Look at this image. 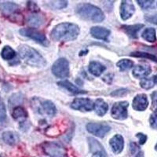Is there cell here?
I'll use <instances>...</instances> for the list:
<instances>
[{
    "instance_id": "d6a6232c",
    "label": "cell",
    "mask_w": 157,
    "mask_h": 157,
    "mask_svg": "<svg viewBox=\"0 0 157 157\" xmlns=\"http://www.w3.org/2000/svg\"><path fill=\"white\" fill-rule=\"evenodd\" d=\"M149 122L150 125L152 128L157 129V109L155 111V113H153V114L150 116Z\"/></svg>"
},
{
    "instance_id": "30bf717a",
    "label": "cell",
    "mask_w": 157,
    "mask_h": 157,
    "mask_svg": "<svg viewBox=\"0 0 157 157\" xmlns=\"http://www.w3.org/2000/svg\"><path fill=\"white\" fill-rule=\"evenodd\" d=\"M135 8L130 1H123L120 6V16L122 19L126 21L134 14Z\"/></svg>"
},
{
    "instance_id": "f35d334b",
    "label": "cell",
    "mask_w": 157,
    "mask_h": 157,
    "mask_svg": "<svg viewBox=\"0 0 157 157\" xmlns=\"http://www.w3.org/2000/svg\"><path fill=\"white\" fill-rule=\"evenodd\" d=\"M130 152H131V154H134L136 152H137V150H139V147L137 146L135 143L134 142H132L131 144H130Z\"/></svg>"
},
{
    "instance_id": "f1b7e54d",
    "label": "cell",
    "mask_w": 157,
    "mask_h": 157,
    "mask_svg": "<svg viewBox=\"0 0 157 157\" xmlns=\"http://www.w3.org/2000/svg\"><path fill=\"white\" fill-rule=\"evenodd\" d=\"M131 56H134V57H145V58H148L152 60V61H155V62H157V57H155L154 55H152V54H147V53H144V52H134V53H131L130 54Z\"/></svg>"
},
{
    "instance_id": "e0dca14e",
    "label": "cell",
    "mask_w": 157,
    "mask_h": 157,
    "mask_svg": "<svg viewBox=\"0 0 157 157\" xmlns=\"http://www.w3.org/2000/svg\"><path fill=\"white\" fill-rule=\"evenodd\" d=\"M41 112L48 116H54L56 114V107L54 103L50 101H45L42 102L40 106Z\"/></svg>"
},
{
    "instance_id": "52a82bcc",
    "label": "cell",
    "mask_w": 157,
    "mask_h": 157,
    "mask_svg": "<svg viewBox=\"0 0 157 157\" xmlns=\"http://www.w3.org/2000/svg\"><path fill=\"white\" fill-rule=\"evenodd\" d=\"M129 106V103L127 101L117 102L114 104L112 109V116L116 120H125L127 116V107Z\"/></svg>"
},
{
    "instance_id": "7bdbcfd3",
    "label": "cell",
    "mask_w": 157,
    "mask_h": 157,
    "mask_svg": "<svg viewBox=\"0 0 157 157\" xmlns=\"http://www.w3.org/2000/svg\"><path fill=\"white\" fill-rule=\"evenodd\" d=\"M155 150H156V151H157V144H156V145H155Z\"/></svg>"
},
{
    "instance_id": "ac0fdd59",
    "label": "cell",
    "mask_w": 157,
    "mask_h": 157,
    "mask_svg": "<svg viewBox=\"0 0 157 157\" xmlns=\"http://www.w3.org/2000/svg\"><path fill=\"white\" fill-rule=\"evenodd\" d=\"M57 84L60 86H62L64 89L68 90V91H70L73 94H81L86 93V91L79 89L77 86H75V85H73L71 82H70L69 81H61V82H59Z\"/></svg>"
},
{
    "instance_id": "ab89813d",
    "label": "cell",
    "mask_w": 157,
    "mask_h": 157,
    "mask_svg": "<svg viewBox=\"0 0 157 157\" xmlns=\"http://www.w3.org/2000/svg\"><path fill=\"white\" fill-rule=\"evenodd\" d=\"M92 157H104V155L101 152H95V153L93 154Z\"/></svg>"
},
{
    "instance_id": "ffe728a7",
    "label": "cell",
    "mask_w": 157,
    "mask_h": 157,
    "mask_svg": "<svg viewBox=\"0 0 157 157\" xmlns=\"http://www.w3.org/2000/svg\"><path fill=\"white\" fill-rule=\"evenodd\" d=\"M105 70V67L99 62L93 61L89 64V71L94 76H100Z\"/></svg>"
},
{
    "instance_id": "74e56055",
    "label": "cell",
    "mask_w": 157,
    "mask_h": 157,
    "mask_svg": "<svg viewBox=\"0 0 157 157\" xmlns=\"http://www.w3.org/2000/svg\"><path fill=\"white\" fill-rule=\"evenodd\" d=\"M151 98H152V105H153V107L157 109V91H155L152 94Z\"/></svg>"
},
{
    "instance_id": "d4e9b609",
    "label": "cell",
    "mask_w": 157,
    "mask_h": 157,
    "mask_svg": "<svg viewBox=\"0 0 157 157\" xmlns=\"http://www.w3.org/2000/svg\"><path fill=\"white\" fill-rule=\"evenodd\" d=\"M1 56L4 60H11L16 57V52L9 46H6L1 52Z\"/></svg>"
},
{
    "instance_id": "60d3db41",
    "label": "cell",
    "mask_w": 157,
    "mask_h": 157,
    "mask_svg": "<svg viewBox=\"0 0 157 157\" xmlns=\"http://www.w3.org/2000/svg\"><path fill=\"white\" fill-rule=\"evenodd\" d=\"M136 157H144V156H143V152H140L139 153H138L137 155H136Z\"/></svg>"
},
{
    "instance_id": "4316f807",
    "label": "cell",
    "mask_w": 157,
    "mask_h": 157,
    "mask_svg": "<svg viewBox=\"0 0 157 157\" xmlns=\"http://www.w3.org/2000/svg\"><path fill=\"white\" fill-rule=\"evenodd\" d=\"M116 65L121 71H126V70L130 69L134 66V62L130 60H128V59H123V60L118 61Z\"/></svg>"
},
{
    "instance_id": "9a60e30c",
    "label": "cell",
    "mask_w": 157,
    "mask_h": 157,
    "mask_svg": "<svg viewBox=\"0 0 157 157\" xmlns=\"http://www.w3.org/2000/svg\"><path fill=\"white\" fill-rule=\"evenodd\" d=\"M90 34L96 39L105 40L110 35V31L103 27H93L90 29Z\"/></svg>"
},
{
    "instance_id": "8fae6325",
    "label": "cell",
    "mask_w": 157,
    "mask_h": 157,
    "mask_svg": "<svg viewBox=\"0 0 157 157\" xmlns=\"http://www.w3.org/2000/svg\"><path fill=\"white\" fill-rule=\"evenodd\" d=\"M148 105V101L147 96L144 94H137L134 98L133 101V108L137 111H144L147 109Z\"/></svg>"
},
{
    "instance_id": "8d00e7d4",
    "label": "cell",
    "mask_w": 157,
    "mask_h": 157,
    "mask_svg": "<svg viewBox=\"0 0 157 157\" xmlns=\"http://www.w3.org/2000/svg\"><path fill=\"white\" fill-rule=\"evenodd\" d=\"M147 21L150 23L154 24V25H157V13L153 15H150V16L147 17Z\"/></svg>"
},
{
    "instance_id": "7402d4cb",
    "label": "cell",
    "mask_w": 157,
    "mask_h": 157,
    "mask_svg": "<svg viewBox=\"0 0 157 157\" xmlns=\"http://www.w3.org/2000/svg\"><path fill=\"white\" fill-rule=\"evenodd\" d=\"M144 27L143 25H126L123 26V29L125 30V32L133 39H136L137 37V33Z\"/></svg>"
},
{
    "instance_id": "4fadbf2b",
    "label": "cell",
    "mask_w": 157,
    "mask_h": 157,
    "mask_svg": "<svg viewBox=\"0 0 157 157\" xmlns=\"http://www.w3.org/2000/svg\"><path fill=\"white\" fill-rule=\"evenodd\" d=\"M110 145L113 148V152L118 154L123 151V146H124V141L121 135H115L114 137L110 140Z\"/></svg>"
},
{
    "instance_id": "cb8c5ba5",
    "label": "cell",
    "mask_w": 157,
    "mask_h": 157,
    "mask_svg": "<svg viewBox=\"0 0 157 157\" xmlns=\"http://www.w3.org/2000/svg\"><path fill=\"white\" fill-rule=\"evenodd\" d=\"M28 23L33 27H39L43 23V18L39 14H32L28 17Z\"/></svg>"
},
{
    "instance_id": "6da1fadb",
    "label": "cell",
    "mask_w": 157,
    "mask_h": 157,
    "mask_svg": "<svg viewBox=\"0 0 157 157\" xmlns=\"http://www.w3.org/2000/svg\"><path fill=\"white\" fill-rule=\"evenodd\" d=\"M79 34V28L75 24L61 23L57 25L51 32L52 39L56 41H71Z\"/></svg>"
},
{
    "instance_id": "7c38bea8",
    "label": "cell",
    "mask_w": 157,
    "mask_h": 157,
    "mask_svg": "<svg viewBox=\"0 0 157 157\" xmlns=\"http://www.w3.org/2000/svg\"><path fill=\"white\" fill-rule=\"evenodd\" d=\"M19 10V6L16 3L12 2H4L0 5V10L2 13L6 16H10L15 13H17Z\"/></svg>"
},
{
    "instance_id": "8992f818",
    "label": "cell",
    "mask_w": 157,
    "mask_h": 157,
    "mask_svg": "<svg viewBox=\"0 0 157 157\" xmlns=\"http://www.w3.org/2000/svg\"><path fill=\"white\" fill-rule=\"evenodd\" d=\"M19 32L21 36L30 38L45 46H47L48 43L45 35L43 34L42 32H39V31L35 30L34 29H22L19 31Z\"/></svg>"
},
{
    "instance_id": "f546056e",
    "label": "cell",
    "mask_w": 157,
    "mask_h": 157,
    "mask_svg": "<svg viewBox=\"0 0 157 157\" xmlns=\"http://www.w3.org/2000/svg\"><path fill=\"white\" fill-rule=\"evenodd\" d=\"M154 84H155V82H154L153 77L149 78H143L141 82H140V85H141V87L146 90L151 89V88L153 87Z\"/></svg>"
},
{
    "instance_id": "d6986e66",
    "label": "cell",
    "mask_w": 157,
    "mask_h": 157,
    "mask_svg": "<svg viewBox=\"0 0 157 157\" xmlns=\"http://www.w3.org/2000/svg\"><path fill=\"white\" fill-rule=\"evenodd\" d=\"M108 109H109V106H108L107 103L101 99H98L94 104V109L98 116H103L107 113Z\"/></svg>"
},
{
    "instance_id": "277c9868",
    "label": "cell",
    "mask_w": 157,
    "mask_h": 157,
    "mask_svg": "<svg viewBox=\"0 0 157 157\" xmlns=\"http://www.w3.org/2000/svg\"><path fill=\"white\" fill-rule=\"evenodd\" d=\"M43 148L45 153L50 157H67L66 149L55 142L43 143Z\"/></svg>"
},
{
    "instance_id": "484cf974",
    "label": "cell",
    "mask_w": 157,
    "mask_h": 157,
    "mask_svg": "<svg viewBox=\"0 0 157 157\" xmlns=\"http://www.w3.org/2000/svg\"><path fill=\"white\" fill-rule=\"evenodd\" d=\"M13 117L14 118L15 120H19V119H25V118L27 117L28 114L27 112L25 110V109H23L21 106H17L14 108L13 111Z\"/></svg>"
},
{
    "instance_id": "d590c367",
    "label": "cell",
    "mask_w": 157,
    "mask_h": 157,
    "mask_svg": "<svg viewBox=\"0 0 157 157\" xmlns=\"http://www.w3.org/2000/svg\"><path fill=\"white\" fill-rule=\"evenodd\" d=\"M127 90L125 89H120L118 90L115 91L113 93H112V96L113 97H121L124 94V93H127Z\"/></svg>"
},
{
    "instance_id": "603a6c76",
    "label": "cell",
    "mask_w": 157,
    "mask_h": 157,
    "mask_svg": "<svg viewBox=\"0 0 157 157\" xmlns=\"http://www.w3.org/2000/svg\"><path fill=\"white\" fill-rule=\"evenodd\" d=\"M141 37L149 42V43H154L156 39V35H155V30L152 28H148L145 29L141 34Z\"/></svg>"
},
{
    "instance_id": "3957f363",
    "label": "cell",
    "mask_w": 157,
    "mask_h": 157,
    "mask_svg": "<svg viewBox=\"0 0 157 157\" xmlns=\"http://www.w3.org/2000/svg\"><path fill=\"white\" fill-rule=\"evenodd\" d=\"M76 12L84 19L93 22H101L105 15L100 8L90 3H81L77 6Z\"/></svg>"
},
{
    "instance_id": "2e32d148",
    "label": "cell",
    "mask_w": 157,
    "mask_h": 157,
    "mask_svg": "<svg viewBox=\"0 0 157 157\" xmlns=\"http://www.w3.org/2000/svg\"><path fill=\"white\" fill-rule=\"evenodd\" d=\"M2 140L10 145H14L19 141L20 137L17 133L13 131H6L2 135Z\"/></svg>"
},
{
    "instance_id": "1f68e13d",
    "label": "cell",
    "mask_w": 157,
    "mask_h": 157,
    "mask_svg": "<svg viewBox=\"0 0 157 157\" xmlns=\"http://www.w3.org/2000/svg\"><path fill=\"white\" fill-rule=\"evenodd\" d=\"M22 102V97L21 95L20 94H13L10 99L9 103L11 105H15L19 103Z\"/></svg>"
},
{
    "instance_id": "836d02e7",
    "label": "cell",
    "mask_w": 157,
    "mask_h": 157,
    "mask_svg": "<svg viewBox=\"0 0 157 157\" xmlns=\"http://www.w3.org/2000/svg\"><path fill=\"white\" fill-rule=\"evenodd\" d=\"M6 118V111L4 104L0 101V122H3Z\"/></svg>"
},
{
    "instance_id": "ba28073f",
    "label": "cell",
    "mask_w": 157,
    "mask_h": 157,
    "mask_svg": "<svg viewBox=\"0 0 157 157\" xmlns=\"http://www.w3.org/2000/svg\"><path fill=\"white\" fill-rule=\"evenodd\" d=\"M86 129L90 133L99 137H105L111 130L110 127H109L108 125L97 123H88L86 126Z\"/></svg>"
},
{
    "instance_id": "5bb4252c",
    "label": "cell",
    "mask_w": 157,
    "mask_h": 157,
    "mask_svg": "<svg viewBox=\"0 0 157 157\" xmlns=\"http://www.w3.org/2000/svg\"><path fill=\"white\" fill-rule=\"evenodd\" d=\"M152 71L151 67L148 64H139L135 66V68L133 70V75L136 77V78H145L147 75H149Z\"/></svg>"
},
{
    "instance_id": "b9f144b4",
    "label": "cell",
    "mask_w": 157,
    "mask_h": 157,
    "mask_svg": "<svg viewBox=\"0 0 157 157\" xmlns=\"http://www.w3.org/2000/svg\"><path fill=\"white\" fill-rule=\"evenodd\" d=\"M153 78H154V82L157 85V75H155V76H154Z\"/></svg>"
},
{
    "instance_id": "83f0119b",
    "label": "cell",
    "mask_w": 157,
    "mask_h": 157,
    "mask_svg": "<svg viewBox=\"0 0 157 157\" xmlns=\"http://www.w3.org/2000/svg\"><path fill=\"white\" fill-rule=\"evenodd\" d=\"M137 3L144 10L154 9L157 6L156 1H137Z\"/></svg>"
},
{
    "instance_id": "9c48e42d",
    "label": "cell",
    "mask_w": 157,
    "mask_h": 157,
    "mask_svg": "<svg viewBox=\"0 0 157 157\" xmlns=\"http://www.w3.org/2000/svg\"><path fill=\"white\" fill-rule=\"evenodd\" d=\"M94 102L88 98H77L71 104V107L75 110L90 111L94 109Z\"/></svg>"
},
{
    "instance_id": "5b68a950",
    "label": "cell",
    "mask_w": 157,
    "mask_h": 157,
    "mask_svg": "<svg viewBox=\"0 0 157 157\" xmlns=\"http://www.w3.org/2000/svg\"><path fill=\"white\" fill-rule=\"evenodd\" d=\"M52 71L57 78H65L69 75V64L65 58H59L54 62Z\"/></svg>"
},
{
    "instance_id": "4dcf8cb0",
    "label": "cell",
    "mask_w": 157,
    "mask_h": 157,
    "mask_svg": "<svg viewBox=\"0 0 157 157\" xmlns=\"http://www.w3.org/2000/svg\"><path fill=\"white\" fill-rule=\"evenodd\" d=\"M48 4L50 6L54 8V9H63V8L66 7L68 2L67 1H60V0H57V1H51Z\"/></svg>"
},
{
    "instance_id": "7a4b0ae2",
    "label": "cell",
    "mask_w": 157,
    "mask_h": 157,
    "mask_svg": "<svg viewBox=\"0 0 157 157\" xmlns=\"http://www.w3.org/2000/svg\"><path fill=\"white\" fill-rule=\"evenodd\" d=\"M18 52L22 59L32 66L41 68L46 65V61L36 50L27 45H21L18 47Z\"/></svg>"
},
{
    "instance_id": "44dd1931",
    "label": "cell",
    "mask_w": 157,
    "mask_h": 157,
    "mask_svg": "<svg viewBox=\"0 0 157 157\" xmlns=\"http://www.w3.org/2000/svg\"><path fill=\"white\" fill-rule=\"evenodd\" d=\"M88 142H89L90 148L91 152H94V153H95V152H101V153L103 154L104 156L106 157V153L105 152V149L102 147V145L96 139L92 138V137H88Z\"/></svg>"
},
{
    "instance_id": "e575fe53",
    "label": "cell",
    "mask_w": 157,
    "mask_h": 157,
    "mask_svg": "<svg viewBox=\"0 0 157 157\" xmlns=\"http://www.w3.org/2000/svg\"><path fill=\"white\" fill-rule=\"evenodd\" d=\"M136 136H137V137L138 138V140H139L140 145H144L145 143V141H147V136H145V134H141V133L137 134Z\"/></svg>"
}]
</instances>
